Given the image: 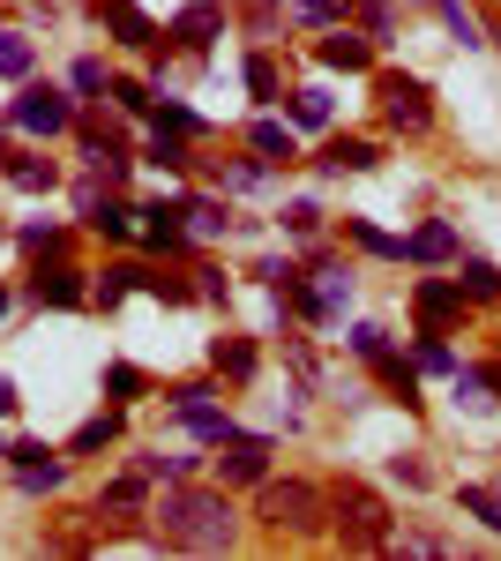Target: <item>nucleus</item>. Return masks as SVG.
Listing matches in <instances>:
<instances>
[{"instance_id":"9","label":"nucleus","mask_w":501,"mask_h":561,"mask_svg":"<svg viewBox=\"0 0 501 561\" xmlns=\"http://www.w3.org/2000/svg\"><path fill=\"white\" fill-rule=\"evenodd\" d=\"M166 38L180 45V53H209V45L225 38V8H217V0H187V8L172 15Z\"/></svg>"},{"instance_id":"31","label":"nucleus","mask_w":501,"mask_h":561,"mask_svg":"<svg viewBox=\"0 0 501 561\" xmlns=\"http://www.w3.org/2000/svg\"><path fill=\"white\" fill-rule=\"evenodd\" d=\"M105 90H113V105H121V113H135V121H143V113L158 105V90L143 83V76H113V83H105Z\"/></svg>"},{"instance_id":"4","label":"nucleus","mask_w":501,"mask_h":561,"mask_svg":"<svg viewBox=\"0 0 501 561\" xmlns=\"http://www.w3.org/2000/svg\"><path fill=\"white\" fill-rule=\"evenodd\" d=\"M375 98H382V121H389L397 135H426L434 128V90L419 83V76H405V68H382Z\"/></svg>"},{"instance_id":"18","label":"nucleus","mask_w":501,"mask_h":561,"mask_svg":"<svg viewBox=\"0 0 501 561\" xmlns=\"http://www.w3.org/2000/svg\"><path fill=\"white\" fill-rule=\"evenodd\" d=\"M248 150L262 158V165H293V158H299V142H293V128H285V121H254V128H248Z\"/></svg>"},{"instance_id":"16","label":"nucleus","mask_w":501,"mask_h":561,"mask_svg":"<svg viewBox=\"0 0 501 561\" xmlns=\"http://www.w3.org/2000/svg\"><path fill=\"white\" fill-rule=\"evenodd\" d=\"M405 262H457V225L426 217L419 232H405Z\"/></svg>"},{"instance_id":"42","label":"nucleus","mask_w":501,"mask_h":561,"mask_svg":"<svg viewBox=\"0 0 501 561\" xmlns=\"http://www.w3.org/2000/svg\"><path fill=\"white\" fill-rule=\"evenodd\" d=\"M352 15V0H299V23H315V31H330Z\"/></svg>"},{"instance_id":"37","label":"nucleus","mask_w":501,"mask_h":561,"mask_svg":"<svg viewBox=\"0 0 501 561\" xmlns=\"http://www.w3.org/2000/svg\"><path fill=\"white\" fill-rule=\"evenodd\" d=\"M412 367H426V375H457V352L442 345V330H426V337H419V359Z\"/></svg>"},{"instance_id":"24","label":"nucleus","mask_w":501,"mask_h":561,"mask_svg":"<svg viewBox=\"0 0 501 561\" xmlns=\"http://www.w3.org/2000/svg\"><path fill=\"white\" fill-rule=\"evenodd\" d=\"M315 277H322V285H315V307H322V322H330L337 307L352 300V270H344V262H315Z\"/></svg>"},{"instance_id":"11","label":"nucleus","mask_w":501,"mask_h":561,"mask_svg":"<svg viewBox=\"0 0 501 561\" xmlns=\"http://www.w3.org/2000/svg\"><path fill=\"white\" fill-rule=\"evenodd\" d=\"M76 210H83V225H90V232H105V240H127V232H135V210H127V203H113L98 180H83V187H76Z\"/></svg>"},{"instance_id":"30","label":"nucleus","mask_w":501,"mask_h":561,"mask_svg":"<svg viewBox=\"0 0 501 561\" xmlns=\"http://www.w3.org/2000/svg\"><path fill=\"white\" fill-rule=\"evenodd\" d=\"M135 277H143V270H135V262H113V270H105V277H98V285H90V300H98V307H121L127 293H135Z\"/></svg>"},{"instance_id":"53","label":"nucleus","mask_w":501,"mask_h":561,"mask_svg":"<svg viewBox=\"0 0 501 561\" xmlns=\"http://www.w3.org/2000/svg\"><path fill=\"white\" fill-rule=\"evenodd\" d=\"M0 314H8V293H0Z\"/></svg>"},{"instance_id":"43","label":"nucleus","mask_w":501,"mask_h":561,"mask_svg":"<svg viewBox=\"0 0 501 561\" xmlns=\"http://www.w3.org/2000/svg\"><path fill=\"white\" fill-rule=\"evenodd\" d=\"M105 389H113L121 404H135V397H143L150 382H143V367H127V359H121V367H105Z\"/></svg>"},{"instance_id":"14","label":"nucleus","mask_w":501,"mask_h":561,"mask_svg":"<svg viewBox=\"0 0 501 561\" xmlns=\"http://www.w3.org/2000/svg\"><path fill=\"white\" fill-rule=\"evenodd\" d=\"M412 307H419V322H426V330H449V322L464 314V293L449 285V277H419Z\"/></svg>"},{"instance_id":"47","label":"nucleus","mask_w":501,"mask_h":561,"mask_svg":"<svg viewBox=\"0 0 501 561\" xmlns=\"http://www.w3.org/2000/svg\"><path fill=\"white\" fill-rule=\"evenodd\" d=\"M187 277H195V300H225V293H232V285H225V270H187Z\"/></svg>"},{"instance_id":"21","label":"nucleus","mask_w":501,"mask_h":561,"mask_svg":"<svg viewBox=\"0 0 501 561\" xmlns=\"http://www.w3.org/2000/svg\"><path fill=\"white\" fill-rule=\"evenodd\" d=\"M457 293L464 300H501V270L487 255H457Z\"/></svg>"},{"instance_id":"38","label":"nucleus","mask_w":501,"mask_h":561,"mask_svg":"<svg viewBox=\"0 0 501 561\" xmlns=\"http://www.w3.org/2000/svg\"><path fill=\"white\" fill-rule=\"evenodd\" d=\"M464 510L487 524V531H501V486H464Z\"/></svg>"},{"instance_id":"56","label":"nucleus","mask_w":501,"mask_h":561,"mask_svg":"<svg viewBox=\"0 0 501 561\" xmlns=\"http://www.w3.org/2000/svg\"><path fill=\"white\" fill-rule=\"evenodd\" d=\"M0 165H8V150H0Z\"/></svg>"},{"instance_id":"35","label":"nucleus","mask_w":501,"mask_h":561,"mask_svg":"<svg viewBox=\"0 0 501 561\" xmlns=\"http://www.w3.org/2000/svg\"><path fill=\"white\" fill-rule=\"evenodd\" d=\"M352 8L367 15V38H375V45L397 38V0H352Z\"/></svg>"},{"instance_id":"33","label":"nucleus","mask_w":501,"mask_h":561,"mask_svg":"<svg viewBox=\"0 0 501 561\" xmlns=\"http://www.w3.org/2000/svg\"><path fill=\"white\" fill-rule=\"evenodd\" d=\"M293 128H330V90H293Z\"/></svg>"},{"instance_id":"27","label":"nucleus","mask_w":501,"mask_h":561,"mask_svg":"<svg viewBox=\"0 0 501 561\" xmlns=\"http://www.w3.org/2000/svg\"><path fill=\"white\" fill-rule=\"evenodd\" d=\"M31 60H38L31 31H0V76H8V83H23V76H31Z\"/></svg>"},{"instance_id":"54","label":"nucleus","mask_w":501,"mask_h":561,"mask_svg":"<svg viewBox=\"0 0 501 561\" xmlns=\"http://www.w3.org/2000/svg\"><path fill=\"white\" fill-rule=\"evenodd\" d=\"M494 38H501V15H494Z\"/></svg>"},{"instance_id":"2","label":"nucleus","mask_w":501,"mask_h":561,"mask_svg":"<svg viewBox=\"0 0 501 561\" xmlns=\"http://www.w3.org/2000/svg\"><path fill=\"white\" fill-rule=\"evenodd\" d=\"M330 531L344 539V547H367V554H382V547H389V531H397V517H389V502H382L375 486L337 479V486H330Z\"/></svg>"},{"instance_id":"17","label":"nucleus","mask_w":501,"mask_h":561,"mask_svg":"<svg viewBox=\"0 0 501 561\" xmlns=\"http://www.w3.org/2000/svg\"><path fill=\"white\" fill-rule=\"evenodd\" d=\"M143 502H150V479L143 472H127V479H113V486H105V494H98V517H143Z\"/></svg>"},{"instance_id":"26","label":"nucleus","mask_w":501,"mask_h":561,"mask_svg":"<svg viewBox=\"0 0 501 561\" xmlns=\"http://www.w3.org/2000/svg\"><path fill=\"white\" fill-rule=\"evenodd\" d=\"M209 367L232 375V382H248V375H254V345H248V337H217V345H209Z\"/></svg>"},{"instance_id":"22","label":"nucleus","mask_w":501,"mask_h":561,"mask_svg":"<svg viewBox=\"0 0 501 561\" xmlns=\"http://www.w3.org/2000/svg\"><path fill=\"white\" fill-rule=\"evenodd\" d=\"M367 165H382V150L360 142V135H337L330 150H322V173H367Z\"/></svg>"},{"instance_id":"10","label":"nucleus","mask_w":501,"mask_h":561,"mask_svg":"<svg viewBox=\"0 0 501 561\" xmlns=\"http://www.w3.org/2000/svg\"><path fill=\"white\" fill-rule=\"evenodd\" d=\"M31 300L38 307H83L90 285H83V270H68L60 255H45L38 270H31Z\"/></svg>"},{"instance_id":"55","label":"nucleus","mask_w":501,"mask_h":561,"mask_svg":"<svg viewBox=\"0 0 501 561\" xmlns=\"http://www.w3.org/2000/svg\"><path fill=\"white\" fill-rule=\"evenodd\" d=\"M0 457H8V442H0Z\"/></svg>"},{"instance_id":"28","label":"nucleus","mask_w":501,"mask_h":561,"mask_svg":"<svg viewBox=\"0 0 501 561\" xmlns=\"http://www.w3.org/2000/svg\"><path fill=\"white\" fill-rule=\"evenodd\" d=\"M180 217H187V225H195V232H203V240H217V232H225V225H232V217H225V203H217V195H187V203H180Z\"/></svg>"},{"instance_id":"1","label":"nucleus","mask_w":501,"mask_h":561,"mask_svg":"<svg viewBox=\"0 0 501 561\" xmlns=\"http://www.w3.org/2000/svg\"><path fill=\"white\" fill-rule=\"evenodd\" d=\"M158 539L180 554H217V547H232V502L217 486H172L158 502Z\"/></svg>"},{"instance_id":"39","label":"nucleus","mask_w":501,"mask_h":561,"mask_svg":"<svg viewBox=\"0 0 501 561\" xmlns=\"http://www.w3.org/2000/svg\"><path fill=\"white\" fill-rule=\"evenodd\" d=\"M15 240H23L31 255H68V232H60V225H23Z\"/></svg>"},{"instance_id":"12","label":"nucleus","mask_w":501,"mask_h":561,"mask_svg":"<svg viewBox=\"0 0 501 561\" xmlns=\"http://www.w3.org/2000/svg\"><path fill=\"white\" fill-rule=\"evenodd\" d=\"M8 465H15V479H23L31 494H53V486L68 479V465H60L45 442H8Z\"/></svg>"},{"instance_id":"46","label":"nucleus","mask_w":501,"mask_h":561,"mask_svg":"<svg viewBox=\"0 0 501 561\" xmlns=\"http://www.w3.org/2000/svg\"><path fill=\"white\" fill-rule=\"evenodd\" d=\"M248 90H254V98H277V68H270V53H254V60H248Z\"/></svg>"},{"instance_id":"15","label":"nucleus","mask_w":501,"mask_h":561,"mask_svg":"<svg viewBox=\"0 0 501 561\" xmlns=\"http://www.w3.org/2000/svg\"><path fill=\"white\" fill-rule=\"evenodd\" d=\"M330 68H344V76H367L375 68V38H360V31H344V23H330V38L315 45Z\"/></svg>"},{"instance_id":"7","label":"nucleus","mask_w":501,"mask_h":561,"mask_svg":"<svg viewBox=\"0 0 501 561\" xmlns=\"http://www.w3.org/2000/svg\"><path fill=\"white\" fill-rule=\"evenodd\" d=\"M217 449H225V457H217L225 486H262V479H270V434H240L232 427Z\"/></svg>"},{"instance_id":"6","label":"nucleus","mask_w":501,"mask_h":561,"mask_svg":"<svg viewBox=\"0 0 501 561\" xmlns=\"http://www.w3.org/2000/svg\"><path fill=\"white\" fill-rule=\"evenodd\" d=\"M76 135H83V158H90V173L121 187V180H127V165H135V158H127V135L113 128V121H98V113H76Z\"/></svg>"},{"instance_id":"51","label":"nucleus","mask_w":501,"mask_h":561,"mask_svg":"<svg viewBox=\"0 0 501 561\" xmlns=\"http://www.w3.org/2000/svg\"><path fill=\"white\" fill-rule=\"evenodd\" d=\"M15 404H23V397H15V382H8V375H0V420H8V412H15Z\"/></svg>"},{"instance_id":"29","label":"nucleus","mask_w":501,"mask_h":561,"mask_svg":"<svg viewBox=\"0 0 501 561\" xmlns=\"http://www.w3.org/2000/svg\"><path fill=\"white\" fill-rule=\"evenodd\" d=\"M135 285H143V293H158V300H166V307H187V300H195V285H187L180 270H143Z\"/></svg>"},{"instance_id":"36","label":"nucleus","mask_w":501,"mask_h":561,"mask_svg":"<svg viewBox=\"0 0 501 561\" xmlns=\"http://www.w3.org/2000/svg\"><path fill=\"white\" fill-rule=\"evenodd\" d=\"M135 472H143V479H187V472H195V457H166V449H143V457H135Z\"/></svg>"},{"instance_id":"13","label":"nucleus","mask_w":501,"mask_h":561,"mask_svg":"<svg viewBox=\"0 0 501 561\" xmlns=\"http://www.w3.org/2000/svg\"><path fill=\"white\" fill-rule=\"evenodd\" d=\"M254 277H262V285H270V293H277V300L293 307V314H307V322H322V307H315V293H307V270H299V262H262V270H254Z\"/></svg>"},{"instance_id":"19","label":"nucleus","mask_w":501,"mask_h":561,"mask_svg":"<svg viewBox=\"0 0 501 561\" xmlns=\"http://www.w3.org/2000/svg\"><path fill=\"white\" fill-rule=\"evenodd\" d=\"M143 240L158 248V255H187V225H180V203H158V210H143Z\"/></svg>"},{"instance_id":"32","label":"nucleus","mask_w":501,"mask_h":561,"mask_svg":"<svg viewBox=\"0 0 501 561\" xmlns=\"http://www.w3.org/2000/svg\"><path fill=\"white\" fill-rule=\"evenodd\" d=\"M105 442H121V412H98V420H83L68 449H76V457H90V449H105Z\"/></svg>"},{"instance_id":"20","label":"nucleus","mask_w":501,"mask_h":561,"mask_svg":"<svg viewBox=\"0 0 501 561\" xmlns=\"http://www.w3.org/2000/svg\"><path fill=\"white\" fill-rule=\"evenodd\" d=\"M180 427L195 434V442H209V449H217V442H225V434H232V412H225V404H180Z\"/></svg>"},{"instance_id":"40","label":"nucleus","mask_w":501,"mask_h":561,"mask_svg":"<svg viewBox=\"0 0 501 561\" xmlns=\"http://www.w3.org/2000/svg\"><path fill=\"white\" fill-rule=\"evenodd\" d=\"M352 240H360L367 255H389V262H405V240H389V232H375L367 217H352Z\"/></svg>"},{"instance_id":"45","label":"nucleus","mask_w":501,"mask_h":561,"mask_svg":"<svg viewBox=\"0 0 501 561\" xmlns=\"http://www.w3.org/2000/svg\"><path fill=\"white\" fill-rule=\"evenodd\" d=\"M262 180H270V165H262V158H240V165L225 173V187H232V195H248V187H262Z\"/></svg>"},{"instance_id":"44","label":"nucleus","mask_w":501,"mask_h":561,"mask_svg":"<svg viewBox=\"0 0 501 561\" xmlns=\"http://www.w3.org/2000/svg\"><path fill=\"white\" fill-rule=\"evenodd\" d=\"M150 121H158V128H172V135H187V142L203 135V121H195L187 105H150Z\"/></svg>"},{"instance_id":"50","label":"nucleus","mask_w":501,"mask_h":561,"mask_svg":"<svg viewBox=\"0 0 501 561\" xmlns=\"http://www.w3.org/2000/svg\"><path fill=\"white\" fill-rule=\"evenodd\" d=\"M382 337H389V330H375V322H360V330H352V352H360V359H367V352H375Z\"/></svg>"},{"instance_id":"8","label":"nucleus","mask_w":501,"mask_h":561,"mask_svg":"<svg viewBox=\"0 0 501 561\" xmlns=\"http://www.w3.org/2000/svg\"><path fill=\"white\" fill-rule=\"evenodd\" d=\"M90 15H98L121 45H135V53H158V45H166V38H158V23H150L135 0H90Z\"/></svg>"},{"instance_id":"41","label":"nucleus","mask_w":501,"mask_h":561,"mask_svg":"<svg viewBox=\"0 0 501 561\" xmlns=\"http://www.w3.org/2000/svg\"><path fill=\"white\" fill-rule=\"evenodd\" d=\"M105 83H113V76H105V60H76V68H68V90H76V98H98Z\"/></svg>"},{"instance_id":"5","label":"nucleus","mask_w":501,"mask_h":561,"mask_svg":"<svg viewBox=\"0 0 501 561\" xmlns=\"http://www.w3.org/2000/svg\"><path fill=\"white\" fill-rule=\"evenodd\" d=\"M8 121H15L23 135H68V128H76V98H68V90H53V83H31V76H23L15 105H8Z\"/></svg>"},{"instance_id":"3","label":"nucleus","mask_w":501,"mask_h":561,"mask_svg":"<svg viewBox=\"0 0 501 561\" xmlns=\"http://www.w3.org/2000/svg\"><path fill=\"white\" fill-rule=\"evenodd\" d=\"M262 524L315 539V531H330V494L315 479H262Z\"/></svg>"},{"instance_id":"52","label":"nucleus","mask_w":501,"mask_h":561,"mask_svg":"<svg viewBox=\"0 0 501 561\" xmlns=\"http://www.w3.org/2000/svg\"><path fill=\"white\" fill-rule=\"evenodd\" d=\"M479 389H494V404H501V367H479Z\"/></svg>"},{"instance_id":"23","label":"nucleus","mask_w":501,"mask_h":561,"mask_svg":"<svg viewBox=\"0 0 501 561\" xmlns=\"http://www.w3.org/2000/svg\"><path fill=\"white\" fill-rule=\"evenodd\" d=\"M0 173L15 180V187H31V195H45V187H60V165H53V158H38V150H23V158H8Z\"/></svg>"},{"instance_id":"49","label":"nucleus","mask_w":501,"mask_h":561,"mask_svg":"<svg viewBox=\"0 0 501 561\" xmlns=\"http://www.w3.org/2000/svg\"><path fill=\"white\" fill-rule=\"evenodd\" d=\"M389 472L405 479V486H412V494H419V486H434V472H426V465H419V457H397V465H389Z\"/></svg>"},{"instance_id":"48","label":"nucleus","mask_w":501,"mask_h":561,"mask_svg":"<svg viewBox=\"0 0 501 561\" xmlns=\"http://www.w3.org/2000/svg\"><path fill=\"white\" fill-rule=\"evenodd\" d=\"M285 225L307 240V232H322V210H315V203H293V210H285Z\"/></svg>"},{"instance_id":"25","label":"nucleus","mask_w":501,"mask_h":561,"mask_svg":"<svg viewBox=\"0 0 501 561\" xmlns=\"http://www.w3.org/2000/svg\"><path fill=\"white\" fill-rule=\"evenodd\" d=\"M367 359H375V375H382V382H389V389H405V404H412V389H419V367H412V359H405V352H389V337H382V345L367 352Z\"/></svg>"},{"instance_id":"34","label":"nucleus","mask_w":501,"mask_h":561,"mask_svg":"<svg viewBox=\"0 0 501 561\" xmlns=\"http://www.w3.org/2000/svg\"><path fill=\"white\" fill-rule=\"evenodd\" d=\"M150 158H158L166 173H187V165H195V158H187V135H172V128L150 135Z\"/></svg>"}]
</instances>
